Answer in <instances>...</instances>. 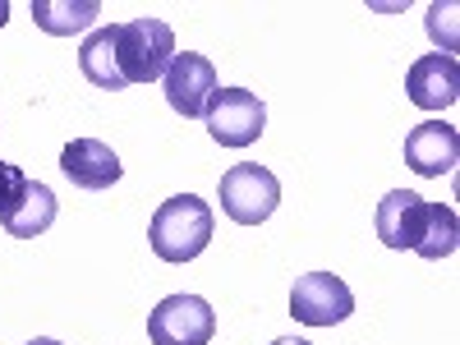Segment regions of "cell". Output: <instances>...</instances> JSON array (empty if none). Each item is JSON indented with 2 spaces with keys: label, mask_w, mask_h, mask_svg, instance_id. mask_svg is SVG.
<instances>
[{
  "label": "cell",
  "mask_w": 460,
  "mask_h": 345,
  "mask_svg": "<svg viewBox=\"0 0 460 345\" xmlns=\"http://www.w3.org/2000/svg\"><path fill=\"white\" fill-rule=\"evenodd\" d=\"M212 230H217L212 208L199 194H175L152 212L147 240H152V253H157L162 262L180 267V262H194L212 244Z\"/></svg>",
  "instance_id": "obj_1"
},
{
  "label": "cell",
  "mask_w": 460,
  "mask_h": 345,
  "mask_svg": "<svg viewBox=\"0 0 460 345\" xmlns=\"http://www.w3.org/2000/svg\"><path fill=\"white\" fill-rule=\"evenodd\" d=\"M115 56H120L125 88L129 84H157L175 60V32L162 19L115 23Z\"/></svg>",
  "instance_id": "obj_2"
},
{
  "label": "cell",
  "mask_w": 460,
  "mask_h": 345,
  "mask_svg": "<svg viewBox=\"0 0 460 345\" xmlns=\"http://www.w3.org/2000/svg\"><path fill=\"white\" fill-rule=\"evenodd\" d=\"M281 208V180L258 166V162H240L221 175V212L235 226H262Z\"/></svg>",
  "instance_id": "obj_3"
},
{
  "label": "cell",
  "mask_w": 460,
  "mask_h": 345,
  "mask_svg": "<svg viewBox=\"0 0 460 345\" xmlns=\"http://www.w3.org/2000/svg\"><path fill=\"white\" fill-rule=\"evenodd\" d=\"M152 345H208L217 336V314L203 295H166L147 314Z\"/></svg>",
  "instance_id": "obj_4"
},
{
  "label": "cell",
  "mask_w": 460,
  "mask_h": 345,
  "mask_svg": "<svg viewBox=\"0 0 460 345\" xmlns=\"http://www.w3.org/2000/svg\"><path fill=\"white\" fill-rule=\"evenodd\" d=\"M203 120H208L212 143H221V147H249L267 129V106L249 88H217V97H212Z\"/></svg>",
  "instance_id": "obj_5"
},
{
  "label": "cell",
  "mask_w": 460,
  "mask_h": 345,
  "mask_svg": "<svg viewBox=\"0 0 460 345\" xmlns=\"http://www.w3.org/2000/svg\"><path fill=\"white\" fill-rule=\"evenodd\" d=\"M355 314V295L336 272H304L290 286V318L304 327H336Z\"/></svg>",
  "instance_id": "obj_6"
},
{
  "label": "cell",
  "mask_w": 460,
  "mask_h": 345,
  "mask_svg": "<svg viewBox=\"0 0 460 345\" xmlns=\"http://www.w3.org/2000/svg\"><path fill=\"white\" fill-rule=\"evenodd\" d=\"M162 88H166V102L175 115H184V120H203L212 97H217V65L199 51H175L171 69L162 74Z\"/></svg>",
  "instance_id": "obj_7"
},
{
  "label": "cell",
  "mask_w": 460,
  "mask_h": 345,
  "mask_svg": "<svg viewBox=\"0 0 460 345\" xmlns=\"http://www.w3.org/2000/svg\"><path fill=\"white\" fill-rule=\"evenodd\" d=\"M429 217H433V203L419 199L414 189H392L387 199L377 203V240L387 249H410L419 253V244H424L429 235Z\"/></svg>",
  "instance_id": "obj_8"
},
{
  "label": "cell",
  "mask_w": 460,
  "mask_h": 345,
  "mask_svg": "<svg viewBox=\"0 0 460 345\" xmlns=\"http://www.w3.org/2000/svg\"><path fill=\"white\" fill-rule=\"evenodd\" d=\"M405 97L419 106V111H451L456 97H460V65L456 56H442V51H429V56H419L405 74Z\"/></svg>",
  "instance_id": "obj_9"
},
{
  "label": "cell",
  "mask_w": 460,
  "mask_h": 345,
  "mask_svg": "<svg viewBox=\"0 0 460 345\" xmlns=\"http://www.w3.org/2000/svg\"><path fill=\"white\" fill-rule=\"evenodd\" d=\"M460 162V134L456 125H442V120H424L405 134V166L424 180H442L451 175Z\"/></svg>",
  "instance_id": "obj_10"
},
{
  "label": "cell",
  "mask_w": 460,
  "mask_h": 345,
  "mask_svg": "<svg viewBox=\"0 0 460 345\" xmlns=\"http://www.w3.org/2000/svg\"><path fill=\"white\" fill-rule=\"evenodd\" d=\"M60 171L69 184H79V189H111L115 180H120V157H115V147H106L102 138H74L65 143L60 152Z\"/></svg>",
  "instance_id": "obj_11"
},
{
  "label": "cell",
  "mask_w": 460,
  "mask_h": 345,
  "mask_svg": "<svg viewBox=\"0 0 460 345\" xmlns=\"http://www.w3.org/2000/svg\"><path fill=\"white\" fill-rule=\"evenodd\" d=\"M56 217H60L56 194H51L42 180H28L23 199L14 203V212H5L0 221H5V230H10L14 240H37V235H47V230L56 226Z\"/></svg>",
  "instance_id": "obj_12"
},
{
  "label": "cell",
  "mask_w": 460,
  "mask_h": 345,
  "mask_svg": "<svg viewBox=\"0 0 460 345\" xmlns=\"http://www.w3.org/2000/svg\"><path fill=\"white\" fill-rule=\"evenodd\" d=\"M32 23L51 32V37H74L97 23L102 14V0H32Z\"/></svg>",
  "instance_id": "obj_13"
},
{
  "label": "cell",
  "mask_w": 460,
  "mask_h": 345,
  "mask_svg": "<svg viewBox=\"0 0 460 345\" xmlns=\"http://www.w3.org/2000/svg\"><path fill=\"white\" fill-rule=\"evenodd\" d=\"M79 69L93 88H106V93H120L125 88V74H120V56H115V23L111 28H97L88 42L79 47Z\"/></svg>",
  "instance_id": "obj_14"
},
{
  "label": "cell",
  "mask_w": 460,
  "mask_h": 345,
  "mask_svg": "<svg viewBox=\"0 0 460 345\" xmlns=\"http://www.w3.org/2000/svg\"><path fill=\"white\" fill-rule=\"evenodd\" d=\"M460 249V221H456V208L447 203H433V217H429V235L424 244H419V258H429V262H442Z\"/></svg>",
  "instance_id": "obj_15"
},
{
  "label": "cell",
  "mask_w": 460,
  "mask_h": 345,
  "mask_svg": "<svg viewBox=\"0 0 460 345\" xmlns=\"http://www.w3.org/2000/svg\"><path fill=\"white\" fill-rule=\"evenodd\" d=\"M23 189H28V175L14 162H0V217L14 212V203L23 199Z\"/></svg>",
  "instance_id": "obj_16"
},
{
  "label": "cell",
  "mask_w": 460,
  "mask_h": 345,
  "mask_svg": "<svg viewBox=\"0 0 460 345\" xmlns=\"http://www.w3.org/2000/svg\"><path fill=\"white\" fill-rule=\"evenodd\" d=\"M451 14H456V5H451V0H447V5H429V37H433V42H442V56H451V51H456Z\"/></svg>",
  "instance_id": "obj_17"
},
{
  "label": "cell",
  "mask_w": 460,
  "mask_h": 345,
  "mask_svg": "<svg viewBox=\"0 0 460 345\" xmlns=\"http://www.w3.org/2000/svg\"><path fill=\"white\" fill-rule=\"evenodd\" d=\"M10 23V0H0V28Z\"/></svg>",
  "instance_id": "obj_18"
},
{
  "label": "cell",
  "mask_w": 460,
  "mask_h": 345,
  "mask_svg": "<svg viewBox=\"0 0 460 345\" xmlns=\"http://www.w3.org/2000/svg\"><path fill=\"white\" fill-rule=\"evenodd\" d=\"M272 345H309V341H299V336H281V341H272Z\"/></svg>",
  "instance_id": "obj_19"
},
{
  "label": "cell",
  "mask_w": 460,
  "mask_h": 345,
  "mask_svg": "<svg viewBox=\"0 0 460 345\" xmlns=\"http://www.w3.org/2000/svg\"><path fill=\"white\" fill-rule=\"evenodd\" d=\"M28 345H60V341H51V336H37V341H28Z\"/></svg>",
  "instance_id": "obj_20"
}]
</instances>
